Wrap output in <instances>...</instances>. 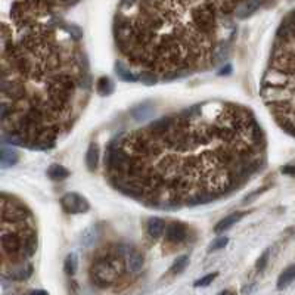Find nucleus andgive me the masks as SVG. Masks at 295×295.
<instances>
[{"label":"nucleus","mask_w":295,"mask_h":295,"mask_svg":"<svg viewBox=\"0 0 295 295\" xmlns=\"http://www.w3.org/2000/svg\"><path fill=\"white\" fill-rule=\"evenodd\" d=\"M267 163V140L251 108L208 100L115 136L105 176L120 194L160 211L228 198Z\"/></svg>","instance_id":"1"},{"label":"nucleus","mask_w":295,"mask_h":295,"mask_svg":"<svg viewBox=\"0 0 295 295\" xmlns=\"http://www.w3.org/2000/svg\"><path fill=\"white\" fill-rule=\"evenodd\" d=\"M65 27L37 24L1 40L3 140L49 151L68 134L90 93L87 59Z\"/></svg>","instance_id":"2"},{"label":"nucleus","mask_w":295,"mask_h":295,"mask_svg":"<svg viewBox=\"0 0 295 295\" xmlns=\"http://www.w3.org/2000/svg\"><path fill=\"white\" fill-rule=\"evenodd\" d=\"M260 95L276 123L295 137V10L278 30Z\"/></svg>","instance_id":"3"},{"label":"nucleus","mask_w":295,"mask_h":295,"mask_svg":"<svg viewBox=\"0 0 295 295\" xmlns=\"http://www.w3.org/2000/svg\"><path fill=\"white\" fill-rule=\"evenodd\" d=\"M37 250V229L28 207L6 192L1 194V263L3 278L30 264Z\"/></svg>","instance_id":"4"},{"label":"nucleus","mask_w":295,"mask_h":295,"mask_svg":"<svg viewBox=\"0 0 295 295\" xmlns=\"http://www.w3.org/2000/svg\"><path fill=\"white\" fill-rule=\"evenodd\" d=\"M127 269V247L114 245L102 250L90 266L92 284L98 288H109L118 282Z\"/></svg>","instance_id":"5"},{"label":"nucleus","mask_w":295,"mask_h":295,"mask_svg":"<svg viewBox=\"0 0 295 295\" xmlns=\"http://www.w3.org/2000/svg\"><path fill=\"white\" fill-rule=\"evenodd\" d=\"M61 204H62V208L65 210V213H68V214L87 213L89 208H90L89 201L84 197H81L75 192H69V194L64 195L62 199H61Z\"/></svg>","instance_id":"6"},{"label":"nucleus","mask_w":295,"mask_h":295,"mask_svg":"<svg viewBox=\"0 0 295 295\" xmlns=\"http://www.w3.org/2000/svg\"><path fill=\"white\" fill-rule=\"evenodd\" d=\"M186 238H188V228H186L183 223L173 222V223H168V225H167V229H165V239H167L168 244L177 245V244L185 242Z\"/></svg>","instance_id":"7"},{"label":"nucleus","mask_w":295,"mask_h":295,"mask_svg":"<svg viewBox=\"0 0 295 295\" xmlns=\"http://www.w3.org/2000/svg\"><path fill=\"white\" fill-rule=\"evenodd\" d=\"M267 0H245L235 12V16L238 19H245L248 16H251L254 12H257Z\"/></svg>","instance_id":"8"},{"label":"nucleus","mask_w":295,"mask_h":295,"mask_svg":"<svg viewBox=\"0 0 295 295\" xmlns=\"http://www.w3.org/2000/svg\"><path fill=\"white\" fill-rule=\"evenodd\" d=\"M19 160V154L12 148L9 146V143H3L1 145V151H0V164L3 168H7V167H12L18 163Z\"/></svg>","instance_id":"9"},{"label":"nucleus","mask_w":295,"mask_h":295,"mask_svg":"<svg viewBox=\"0 0 295 295\" xmlns=\"http://www.w3.org/2000/svg\"><path fill=\"white\" fill-rule=\"evenodd\" d=\"M143 267V256L134 250L127 247V269L130 273H139Z\"/></svg>","instance_id":"10"},{"label":"nucleus","mask_w":295,"mask_h":295,"mask_svg":"<svg viewBox=\"0 0 295 295\" xmlns=\"http://www.w3.org/2000/svg\"><path fill=\"white\" fill-rule=\"evenodd\" d=\"M165 229H167V225L163 219L160 217H151L146 223V230H148V235L154 239H158L161 238L164 233H165Z\"/></svg>","instance_id":"11"},{"label":"nucleus","mask_w":295,"mask_h":295,"mask_svg":"<svg viewBox=\"0 0 295 295\" xmlns=\"http://www.w3.org/2000/svg\"><path fill=\"white\" fill-rule=\"evenodd\" d=\"M247 213H244V211H238V213H233V214H229V216H226L223 220H220L217 225H216V228H214V232L219 235V233H223V232H226V230H229L233 225H236L239 220H242V217L245 216Z\"/></svg>","instance_id":"12"},{"label":"nucleus","mask_w":295,"mask_h":295,"mask_svg":"<svg viewBox=\"0 0 295 295\" xmlns=\"http://www.w3.org/2000/svg\"><path fill=\"white\" fill-rule=\"evenodd\" d=\"M115 72H117V75H118L123 81H127V83L139 81L137 74L133 72V71H131L124 62H121V61H117V64H115Z\"/></svg>","instance_id":"13"},{"label":"nucleus","mask_w":295,"mask_h":295,"mask_svg":"<svg viewBox=\"0 0 295 295\" xmlns=\"http://www.w3.org/2000/svg\"><path fill=\"white\" fill-rule=\"evenodd\" d=\"M99 163V146L96 143H90L86 152V165L89 171H95Z\"/></svg>","instance_id":"14"},{"label":"nucleus","mask_w":295,"mask_h":295,"mask_svg":"<svg viewBox=\"0 0 295 295\" xmlns=\"http://www.w3.org/2000/svg\"><path fill=\"white\" fill-rule=\"evenodd\" d=\"M294 281L295 264H293V266L287 267V269L281 273V276H279V279H278V290H285V288H288Z\"/></svg>","instance_id":"15"},{"label":"nucleus","mask_w":295,"mask_h":295,"mask_svg":"<svg viewBox=\"0 0 295 295\" xmlns=\"http://www.w3.org/2000/svg\"><path fill=\"white\" fill-rule=\"evenodd\" d=\"M47 176H49V179H52V180H55V182H61V180H65V179L69 176V171H68L64 165L52 164V165L47 168Z\"/></svg>","instance_id":"16"},{"label":"nucleus","mask_w":295,"mask_h":295,"mask_svg":"<svg viewBox=\"0 0 295 295\" xmlns=\"http://www.w3.org/2000/svg\"><path fill=\"white\" fill-rule=\"evenodd\" d=\"M96 92L100 95V96H109L112 92H114V83L111 81L109 77H100L98 81H96Z\"/></svg>","instance_id":"17"},{"label":"nucleus","mask_w":295,"mask_h":295,"mask_svg":"<svg viewBox=\"0 0 295 295\" xmlns=\"http://www.w3.org/2000/svg\"><path fill=\"white\" fill-rule=\"evenodd\" d=\"M77 269H78V259H77V254H68L65 262H64V270L68 276H74L77 273Z\"/></svg>","instance_id":"18"},{"label":"nucleus","mask_w":295,"mask_h":295,"mask_svg":"<svg viewBox=\"0 0 295 295\" xmlns=\"http://www.w3.org/2000/svg\"><path fill=\"white\" fill-rule=\"evenodd\" d=\"M188 264H189V257H188V256H180V257L173 263V266H171V269H170V273L179 275V273H182V272L188 267Z\"/></svg>","instance_id":"19"},{"label":"nucleus","mask_w":295,"mask_h":295,"mask_svg":"<svg viewBox=\"0 0 295 295\" xmlns=\"http://www.w3.org/2000/svg\"><path fill=\"white\" fill-rule=\"evenodd\" d=\"M137 78H139V81H142V83L146 84V86H154L155 83L160 81L158 75H155V74L151 72V71H139V72H137Z\"/></svg>","instance_id":"20"},{"label":"nucleus","mask_w":295,"mask_h":295,"mask_svg":"<svg viewBox=\"0 0 295 295\" xmlns=\"http://www.w3.org/2000/svg\"><path fill=\"white\" fill-rule=\"evenodd\" d=\"M217 276H219L217 272H214V273H208V275L202 276L201 279H198V281L194 284V287H195V288H205V287H208L210 284H213V281H214Z\"/></svg>","instance_id":"21"},{"label":"nucleus","mask_w":295,"mask_h":295,"mask_svg":"<svg viewBox=\"0 0 295 295\" xmlns=\"http://www.w3.org/2000/svg\"><path fill=\"white\" fill-rule=\"evenodd\" d=\"M228 244H229V238H226V236H220V238L214 239V241L210 244V247H208V251H210V253H213V251L223 250V248H225Z\"/></svg>","instance_id":"22"},{"label":"nucleus","mask_w":295,"mask_h":295,"mask_svg":"<svg viewBox=\"0 0 295 295\" xmlns=\"http://www.w3.org/2000/svg\"><path fill=\"white\" fill-rule=\"evenodd\" d=\"M269 257H270V250H266V251H264L262 256H260V259L257 260V264H256L257 270L263 272V270L266 269V266H267V262H269Z\"/></svg>","instance_id":"23"},{"label":"nucleus","mask_w":295,"mask_h":295,"mask_svg":"<svg viewBox=\"0 0 295 295\" xmlns=\"http://www.w3.org/2000/svg\"><path fill=\"white\" fill-rule=\"evenodd\" d=\"M267 189V186H264V188H260V189H257V191H254V194H251V195H248V197H245L244 198V202H250V201H253L256 197H259V195H262L264 191Z\"/></svg>","instance_id":"24"},{"label":"nucleus","mask_w":295,"mask_h":295,"mask_svg":"<svg viewBox=\"0 0 295 295\" xmlns=\"http://www.w3.org/2000/svg\"><path fill=\"white\" fill-rule=\"evenodd\" d=\"M95 239V235H92V230H87L84 235H83V239H81V244L83 245H90Z\"/></svg>","instance_id":"25"},{"label":"nucleus","mask_w":295,"mask_h":295,"mask_svg":"<svg viewBox=\"0 0 295 295\" xmlns=\"http://www.w3.org/2000/svg\"><path fill=\"white\" fill-rule=\"evenodd\" d=\"M282 174H288V176H295V165H285L282 167Z\"/></svg>","instance_id":"26"},{"label":"nucleus","mask_w":295,"mask_h":295,"mask_svg":"<svg viewBox=\"0 0 295 295\" xmlns=\"http://www.w3.org/2000/svg\"><path fill=\"white\" fill-rule=\"evenodd\" d=\"M230 71H232V66H230V65H226V66L220 71V75H228Z\"/></svg>","instance_id":"27"},{"label":"nucleus","mask_w":295,"mask_h":295,"mask_svg":"<svg viewBox=\"0 0 295 295\" xmlns=\"http://www.w3.org/2000/svg\"><path fill=\"white\" fill-rule=\"evenodd\" d=\"M28 295H49L44 290H35V291H31Z\"/></svg>","instance_id":"28"},{"label":"nucleus","mask_w":295,"mask_h":295,"mask_svg":"<svg viewBox=\"0 0 295 295\" xmlns=\"http://www.w3.org/2000/svg\"><path fill=\"white\" fill-rule=\"evenodd\" d=\"M220 295H233L232 293H229V291H225V293H222Z\"/></svg>","instance_id":"29"}]
</instances>
